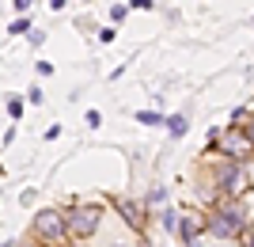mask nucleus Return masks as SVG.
<instances>
[{"label": "nucleus", "instance_id": "f8f14e48", "mask_svg": "<svg viewBox=\"0 0 254 247\" xmlns=\"http://www.w3.org/2000/svg\"><path fill=\"white\" fill-rule=\"evenodd\" d=\"M27 31H31V19H27V15H19V19L8 27V34H27Z\"/></svg>", "mask_w": 254, "mask_h": 247}, {"label": "nucleus", "instance_id": "aec40b11", "mask_svg": "<svg viewBox=\"0 0 254 247\" xmlns=\"http://www.w3.org/2000/svg\"><path fill=\"white\" fill-rule=\"evenodd\" d=\"M34 69H38V76H53V65H50V61H38Z\"/></svg>", "mask_w": 254, "mask_h": 247}, {"label": "nucleus", "instance_id": "5701e85b", "mask_svg": "<svg viewBox=\"0 0 254 247\" xmlns=\"http://www.w3.org/2000/svg\"><path fill=\"white\" fill-rule=\"evenodd\" d=\"M106 247H133V244H129V240H110Z\"/></svg>", "mask_w": 254, "mask_h": 247}, {"label": "nucleus", "instance_id": "0eeeda50", "mask_svg": "<svg viewBox=\"0 0 254 247\" xmlns=\"http://www.w3.org/2000/svg\"><path fill=\"white\" fill-rule=\"evenodd\" d=\"M179 247H205V213L197 209H182L179 221Z\"/></svg>", "mask_w": 254, "mask_h": 247}, {"label": "nucleus", "instance_id": "9b49d317", "mask_svg": "<svg viewBox=\"0 0 254 247\" xmlns=\"http://www.w3.org/2000/svg\"><path fill=\"white\" fill-rule=\"evenodd\" d=\"M137 122L140 126H163L167 114H159V110H137Z\"/></svg>", "mask_w": 254, "mask_h": 247}, {"label": "nucleus", "instance_id": "ddd939ff", "mask_svg": "<svg viewBox=\"0 0 254 247\" xmlns=\"http://www.w3.org/2000/svg\"><path fill=\"white\" fill-rule=\"evenodd\" d=\"M129 15V4H114V8H110V23H122Z\"/></svg>", "mask_w": 254, "mask_h": 247}, {"label": "nucleus", "instance_id": "f3484780", "mask_svg": "<svg viewBox=\"0 0 254 247\" xmlns=\"http://www.w3.org/2000/svg\"><path fill=\"white\" fill-rule=\"evenodd\" d=\"M243 205H247V217H251V225H254V190L243 194Z\"/></svg>", "mask_w": 254, "mask_h": 247}, {"label": "nucleus", "instance_id": "6e6552de", "mask_svg": "<svg viewBox=\"0 0 254 247\" xmlns=\"http://www.w3.org/2000/svg\"><path fill=\"white\" fill-rule=\"evenodd\" d=\"M152 221H156L163 232H167L171 240H179V221H182V209H175V205H163L159 213H152Z\"/></svg>", "mask_w": 254, "mask_h": 247}, {"label": "nucleus", "instance_id": "393cba45", "mask_svg": "<svg viewBox=\"0 0 254 247\" xmlns=\"http://www.w3.org/2000/svg\"><path fill=\"white\" fill-rule=\"evenodd\" d=\"M64 4H68V0H50V8H53V11H61Z\"/></svg>", "mask_w": 254, "mask_h": 247}, {"label": "nucleus", "instance_id": "f257e3e1", "mask_svg": "<svg viewBox=\"0 0 254 247\" xmlns=\"http://www.w3.org/2000/svg\"><path fill=\"white\" fill-rule=\"evenodd\" d=\"M201 213H205V236L220 240V244H243V236L254 228L243 198H220L212 209H201Z\"/></svg>", "mask_w": 254, "mask_h": 247}, {"label": "nucleus", "instance_id": "423d86ee", "mask_svg": "<svg viewBox=\"0 0 254 247\" xmlns=\"http://www.w3.org/2000/svg\"><path fill=\"white\" fill-rule=\"evenodd\" d=\"M216 156H224V160H232V164H251L254 149H251V141H247V133L239 126H224L220 145H216Z\"/></svg>", "mask_w": 254, "mask_h": 247}, {"label": "nucleus", "instance_id": "a211bd4d", "mask_svg": "<svg viewBox=\"0 0 254 247\" xmlns=\"http://www.w3.org/2000/svg\"><path fill=\"white\" fill-rule=\"evenodd\" d=\"M114 38H118V31H114V27H103V31H99V42H106V46H110Z\"/></svg>", "mask_w": 254, "mask_h": 247}, {"label": "nucleus", "instance_id": "1a4fd4ad", "mask_svg": "<svg viewBox=\"0 0 254 247\" xmlns=\"http://www.w3.org/2000/svg\"><path fill=\"white\" fill-rule=\"evenodd\" d=\"M163 126H167V137L171 141H182L186 133H190V118H186V114H167Z\"/></svg>", "mask_w": 254, "mask_h": 247}, {"label": "nucleus", "instance_id": "9d476101", "mask_svg": "<svg viewBox=\"0 0 254 247\" xmlns=\"http://www.w3.org/2000/svg\"><path fill=\"white\" fill-rule=\"evenodd\" d=\"M167 202H171V194H167V186H163V183H156L148 194H144V205H148L152 213H159V209H163Z\"/></svg>", "mask_w": 254, "mask_h": 247}, {"label": "nucleus", "instance_id": "2eb2a0df", "mask_svg": "<svg viewBox=\"0 0 254 247\" xmlns=\"http://www.w3.org/2000/svg\"><path fill=\"white\" fill-rule=\"evenodd\" d=\"M133 8H137V11H152V8H156V0H129V11H133Z\"/></svg>", "mask_w": 254, "mask_h": 247}, {"label": "nucleus", "instance_id": "a878e982", "mask_svg": "<svg viewBox=\"0 0 254 247\" xmlns=\"http://www.w3.org/2000/svg\"><path fill=\"white\" fill-rule=\"evenodd\" d=\"M247 175H251V190H254V160L247 164Z\"/></svg>", "mask_w": 254, "mask_h": 247}, {"label": "nucleus", "instance_id": "6ab92c4d", "mask_svg": "<svg viewBox=\"0 0 254 247\" xmlns=\"http://www.w3.org/2000/svg\"><path fill=\"white\" fill-rule=\"evenodd\" d=\"M84 122H87L91 129H95V126H103V114H99V110H87V114H84Z\"/></svg>", "mask_w": 254, "mask_h": 247}, {"label": "nucleus", "instance_id": "b1692460", "mask_svg": "<svg viewBox=\"0 0 254 247\" xmlns=\"http://www.w3.org/2000/svg\"><path fill=\"white\" fill-rule=\"evenodd\" d=\"M243 247H254V228H251V232L243 236Z\"/></svg>", "mask_w": 254, "mask_h": 247}, {"label": "nucleus", "instance_id": "412c9836", "mask_svg": "<svg viewBox=\"0 0 254 247\" xmlns=\"http://www.w3.org/2000/svg\"><path fill=\"white\" fill-rule=\"evenodd\" d=\"M27 99H31V103H42L46 95H42V87H31V91H27Z\"/></svg>", "mask_w": 254, "mask_h": 247}, {"label": "nucleus", "instance_id": "20e7f679", "mask_svg": "<svg viewBox=\"0 0 254 247\" xmlns=\"http://www.w3.org/2000/svg\"><path fill=\"white\" fill-rule=\"evenodd\" d=\"M34 236L42 240L46 247H68V225H64V213L57 209H38L34 213Z\"/></svg>", "mask_w": 254, "mask_h": 247}, {"label": "nucleus", "instance_id": "4be33fe9", "mask_svg": "<svg viewBox=\"0 0 254 247\" xmlns=\"http://www.w3.org/2000/svg\"><path fill=\"white\" fill-rule=\"evenodd\" d=\"M11 8H15V11H19V15H23V11L31 8V0H11Z\"/></svg>", "mask_w": 254, "mask_h": 247}, {"label": "nucleus", "instance_id": "4468645a", "mask_svg": "<svg viewBox=\"0 0 254 247\" xmlns=\"http://www.w3.org/2000/svg\"><path fill=\"white\" fill-rule=\"evenodd\" d=\"M239 129H243V133H247V141H251V149H254V110H251V114H247V122H243V126H239Z\"/></svg>", "mask_w": 254, "mask_h": 247}, {"label": "nucleus", "instance_id": "f03ea898", "mask_svg": "<svg viewBox=\"0 0 254 247\" xmlns=\"http://www.w3.org/2000/svg\"><path fill=\"white\" fill-rule=\"evenodd\" d=\"M197 179H205L220 198H243V194L251 190L247 164H232V160H224V156H201Z\"/></svg>", "mask_w": 254, "mask_h": 247}, {"label": "nucleus", "instance_id": "39448f33", "mask_svg": "<svg viewBox=\"0 0 254 247\" xmlns=\"http://www.w3.org/2000/svg\"><path fill=\"white\" fill-rule=\"evenodd\" d=\"M103 209L99 205H72L68 213H64V225H68V236L72 240H91L103 225Z\"/></svg>", "mask_w": 254, "mask_h": 247}, {"label": "nucleus", "instance_id": "dca6fc26", "mask_svg": "<svg viewBox=\"0 0 254 247\" xmlns=\"http://www.w3.org/2000/svg\"><path fill=\"white\" fill-rule=\"evenodd\" d=\"M8 114H11V118H19V114H23V99H15V95L8 99Z\"/></svg>", "mask_w": 254, "mask_h": 247}, {"label": "nucleus", "instance_id": "7ed1b4c3", "mask_svg": "<svg viewBox=\"0 0 254 247\" xmlns=\"http://www.w3.org/2000/svg\"><path fill=\"white\" fill-rule=\"evenodd\" d=\"M114 209H118V217H122V225L126 228H133L140 236V247H152L148 240H144V232H148V225H152V209L144 205V198H114Z\"/></svg>", "mask_w": 254, "mask_h": 247}]
</instances>
